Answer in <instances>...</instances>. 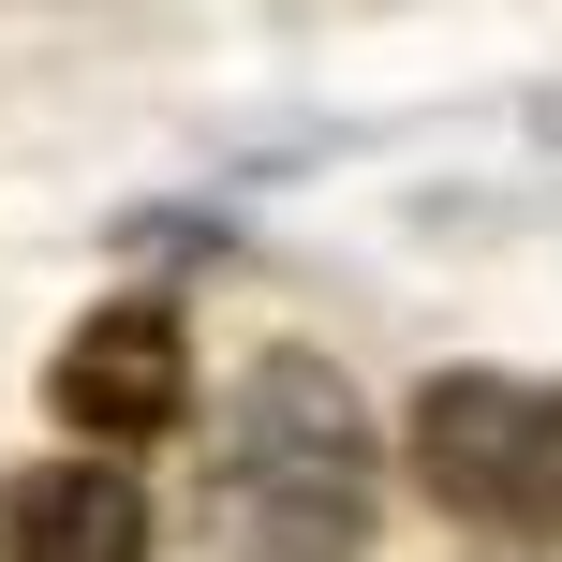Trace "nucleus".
<instances>
[{
    "label": "nucleus",
    "instance_id": "nucleus-4",
    "mask_svg": "<svg viewBox=\"0 0 562 562\" xmlns=\"http://www.w3.org/2000/svg\"><path fill=\"white\" fill-rule=\"evenodd\" d=\"M0 562H148V488L119 459H30L0 488Z\"/></svg>",
    "mask_w": 562,
    "mask_h": 562
},
{
    "label": "nucleus",
    "instance_id": "nucleus-2",
    "mask_svg": "<svg viewBox=\"0 0 562 562\" xmlns=\"http://www.w3.org/2000/svg\"><path fill=\"white\" fill-rule=\"evenodd\" d=\"M400 459L445 518L562 548V385L548 370H429L400 415Z\"/></svg>",
    "mask_w": 562,
    "mask_h": 562
},
{
    "label": "nucleus",
    "instance_id": "nucleus-3",
    "mask_svg": "<svg viewBox=\"0 0 562 562\" xmlns=\"http://www.w3.org/2000/svg\"><path fill=\"white\" fill-rule=\"evenodd\" d=\"M45 415L75 445H164L193 415V340H178V296H104L75 340L45 356Z\"/></svg>",
    "mask_w": 562,
    "mask_h": 562
},
{
    "label": "nucleus",
    "instance_id": "nucleus-1",
    "mask_svg": "<svg viewBox=\"0 0 562 562\" xmlns=\"http://www.w3.org/2000/svg\"><path fill=\"white\" fill-rule=\"evenodd\" d=\"M207 504H223L237 562H370V504H385V459L370 415L311 340H267L223 385V445H207Z\"/></svg>",
    "mask_w": 562,
    "mask_h": 562
},
{
    "label": "nucleus",
    "instance_id": "nucleus-5",
    "mask_svg": "<svg viewBox=\"0 0 562 562\" xmlns=\"http://www.w3.org/2000/svg\"><path fill=\"white\" fill-rule=\"evenodd\" d=\"M548 134H562V104H548Z\"/></svg>",
    "mask_w": 562,
    "mask_h": 562
}]
</instances>
